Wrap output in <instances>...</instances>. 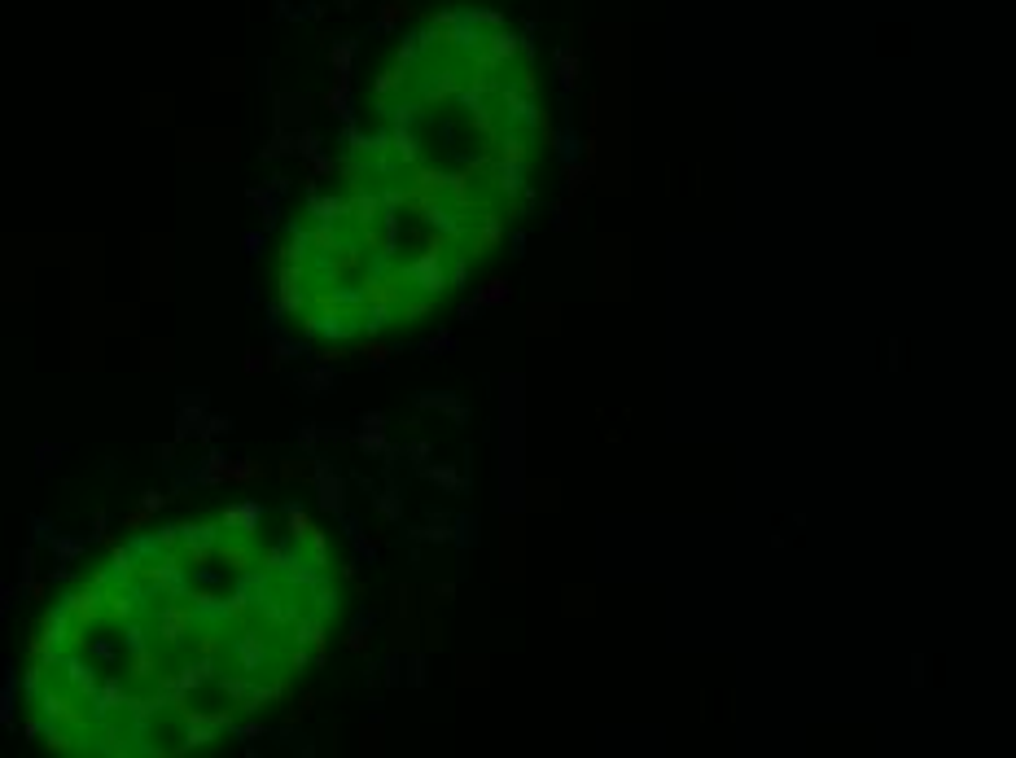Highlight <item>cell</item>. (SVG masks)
Listing matches in <instances>:
<instances>
[{
	"label": "cell",
	"instance_id": "obj_1",
	"mask_svg": "<svg viewBox=\"0 0 1016 758\" xmlns=\"http://www.w3.org/2000/svg\"><path fill=\"white\" fill-rule=\"evenodd\" d=\"M333 570L311 526L237 513L119 544L44 614L31 723L62 754H193L268 715L325 653Z\"/></svg>",
	"mask_w": 1016,
	"mask_h": 758
}]
</instances>
